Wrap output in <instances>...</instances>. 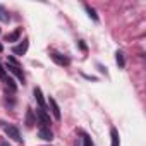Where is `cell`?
<instances>
[{"label":"cell","mask_w":146,"mask_h":146,"mask_svg":"<svg viewBox=\"0 0 146 146\" xmlns=\"http://www.w3.org/2000/svg\"><path fill=\"white\" fill-rule=\"evenodd\" d=\"M2 127H4V131H5V134L11 137V139H14L16 143H23V137H21V132H19V129L16 127V125H7V124H4L2 122Z\"/></svg>","instance_id":"1"},{"label":"cell","mask_w":146,"mask_h":146,"mask_svg":"<svg viewBox=\"0 0 146 146\" xmlns=\"http://www.w3.org/2000/svg\"><path fill=\"white\" fill-rule=\"evenodd\" d=\"M0 79L5 83V86H9V88H11V91H16V90H17V86H16L14 79L9 76V72L4 69V65H2V64H0Z\"/></svg>","instance_id":"2"},{"label":"cell","mask_w":146,"mask_h":146,"mask_svg":"<svg viewBox=\"0 0 146 146\" xmlns=\"http://www.w3.org/2000/svg\"><path fill=\"white\" fill-rule=\"evenodd\" d=\"M36 119L40 120V124H41L43 127H50V124H52L50 113H48L46 110H43V108H38V110H36Z\"/></svg>","instance_id":"3"},{"label":"cell","mask_w":146,"mask_h":146,"mask_svg":"<svg viewBox=\"0 0 146 146\" xmlns=\"http://www.w3.org/2000/svg\"><path fill=\"white\" fill-rule=\"evenodd\" d=\"M7 70H11V72H12V74H14L21 83H24V81H26L24 72L21 70V65H14V64H9V62H7Z\"/></svg>","instance_id":"4"},{"label":"cell","mask_w":146,"mask_h":146,"mask_svg":"<svg viewBox=\"0 0 146 146\" xmlns=\"http://www.w3.org/2000/svg\"><path fill=\"white\" fill-rule=\"evenodd\" d=\"M28 46H29V40H28V38H24L19 45L12 46V53H14V55H24V53L28 52Z\"/></svg>","instance_id":"5"},{"label":"cell","mask_w":146,"mask_h":146,"mask_svg":"<svg viewBox=\"0 0 146 146\" xmlns=\"http://www.w3.org/2000/svg\"><path fill=\"white\" fill-rule=\"evenodd\" d=\"M50 58H52V60H53L57 65H62V67L70 64V60H69L65 55H62V53H57V52H52V53H50Z\"/></svg>","instance_id":"6"},{"label":"cell","mask_w":146,"mask_h":146,"mask_svg":"<svg viewBox=\"0 0 146 146\" xmlns=\"http://www.w3.org/2000/svg\"><path fill=\"white\" fill-rule=\"evenodd\" d=\"M48 103H50V108H52V113H53V117L57 119V120H60V108H58V105H57V102H55V98H48Z\"/></svg>","instance_id":"7"},{"label":"cell","mask_w":146,"mask_h":146,"mask_svg":"<svg viewBox=\"0 0 146 146\" xmlns=\"http://www.w3.org/2000/svg\"><path fill=\"white\" fill-rule=\"evenodd\" d=\"M38 136H40L41 139H45V141H52V139H53V132L50 131V127H41V129L38 131Z\"/></svg>","instance_id":"8"},{"label":"cell","mask_w":146,"mask_h":146,"mask_svg":"<svg viewBox=\"0 0 146 146\" xmlns=\"http://www.w3.org/2000/svg\"><path fill=\"white\" fill-rule=\"evenodd\" d=\"M33 95H35L36 102H38L40 108H43V110H45V98H43V93H41V90H40V88H35V90H33Z\"/></svg>","instance_id":"9"},{"label":"cell","mask_w":146,"mask_h":146,"mask_svg":"<svg viewBox=\"0 0 146 146\" xmlns=\"http://www.w3.org/2000/svg\"><path fill=\"white\" fill-rule=\"evenodd\" d=\"M110 139H112V144L110 146H120V137H119V131L115 127L110 129Z\"/></svg>","instance_id":"10"},{"label":"cell","mask_w":146,"mask_h":146,"mask_svg":"<svg viewBox=\"0 0 146 146\" xmlns=\"http://www.w3.org/2000/svg\"><path fill=\"white\" fill-rule=\"evenodd\" d=\"M35 124H36V117H35L33 110L28 108V110H26V125H28V127H33Z\"/></svg>","instance_id":"11"},{"label":"cell","mask_w":146,"mask_h":146,"mask_svg":"<svg viewBox=\"0 0 146 146\" xmlns=\"http://www.w3.org/2000/svg\"><path fill=\"white\" fill-rule=\"evenodd\" d=\"M19 36H21V29H16V31L9 33V35L5 36V41H9V43H14V41H17V40H19Z\"/></svg>","instance_id":"12"},{"label":"cell","mask_w":146,"mask_h":146,"mask_svg":"<svg viewBox=\"0 0 146 146\" xmlns=\"http://www.w3.org/2000/svg\"><path fill=\"white\" fill-rule=\"evenodd\" d=\"M84 11L88 12V16L95 21V23H98V16H96V12H95V9L93 7H90V5H84Z\"/></svg>","instance_id":"13"},{"label":"cell","mask_w":146,"mask_h":146,"mask_svg":"<svg viewBox=\"0 0 146 146\" xmlns=\"http://www.w3.org/2000/svg\"><path fill=\"white\" fill-rule=\"evenodd\" d=\"M9 14H7V11L2 7V5H0V21H2V23H9Z\"/></svg>","instance_id":"14"},{"label":"cell","mask_w":146,"mask_h":146,"mask_svg":"<svg viewBox=\"0 0 146 146\" xmlns=\"http://www.w3.org/2000/svg\"><path fill=\"white\" fill-rule=\"evenodd\" d=\"M115 60H117L119 67H124V65H125V60H124V53H122V52H117V53H115Z\"/></svg>","instance_id":"15"},{"label":"cell","mask_w":146,"mask_h":146,"mask_svg":"<svg viewBox=\"0 0 146 146\" xmlns=\"http://www.w3.org/2000/svg\"><path fill=\"white\" fill-rule=\"evenodd\" d=\"M83 146H93V141L88 134H83Z\"/></svg>","instance_id":"16"},{"label":"cell","mask_w":146,"mask_h":146,"mask_svg":"<svg viewBox=\"0 0 146 146\" xmlns=\"http://www.w3.org/2000/svg\"><path fill=\"white\" fill-rule=\"evenodd\" d=\"M2 146H9V143H2Z\"/></svg>","instance_id":"17"},{"label":"cell","mask_w":146,"mask_h":146,"mask_svg":"<svg viewBox=\"0 0 146 146\" xmlns=\"http://www.w3.org/2000/svg\"><path fill=\"white\" fill-rule=\"evenodd\" d=\"M2 50H4V46H2V45H0V52H2Z\"/></svg>","instance_id":"18"},{"label":"cell","mask_w":146,"mask_h":146,"mask_svg":"<svg viewBox=\"0 0 146 146\" xmlns=\"http://www.w3.org/2000/svg\"><path fill=\"white\" fill-rule=\"evenodd\" d=\"M76 146H81V144H79V143H76Z\"/></svg>","instance_id":"19"}]
</instances>
